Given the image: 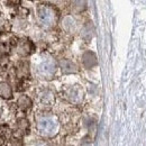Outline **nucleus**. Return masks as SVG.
I'll list each match as a JSON object with an SVG mask.
<instances>
[{
  "label": "nucleus",
  "instance_id": "1",
  "mask_svg": "<svg viewBox=\"0 0 146 146\" xmlns=\"http://www.w3.org/2000/svg\"><path fill=\"white\" fill-rule=\"evenodd\" d=\"M37 15L39 21L45 26H53L58 18V13L54 7L50 5H40L37 8Z\"/></svg>",
  "mask_w": 146,
  "mask_h": 146
},
{
  "label": "nucleus",
  "instance_id": "2",
  "mask_svg": "<svg viewBox=\"0 0 146 146\" xmlns=\"http://www.w3.org/2000/svg\"><path fill=\"white\" fill-rule=\"evenodd\" d=\"M17 53L20 56H27L32 54L34 51V44L31 40H23V42H17Z\"/></svg>",
  "mask_w": 146,
  "mask_h": 146
},
{
  "label": "nucleus",
  "instance_id": "3",
  "mask_svg": "<svg viewBox=\"0 0 146 146\" xmlns=\"http://www.w3.org/2000/svg\"><path fill=\"white\" fill-rule=\"evenodd\" d=\"M55 128V123L50 118H43L40 121H38V129L43 133H50L53 131Z\"/></svg>",
  "mask_w": 146,
  "mask_h": 146
},
{
  "label": "nucleus",
  "instance_id": "4",
  "mask_svg": "<svg viewBox=\"0 0 146 146\" xmlns=\"http://www.w3.org/2000/svg\"><path fill=\"white\" fill-rule=\"evenodd\" d=\"M29 130V123L26 118H19L17 120V129L16 131L19 133V137L21 138L24 135H26Z\"/></svg>",
  "mask_w": 146,
  "mask_h": 146
},
{
  "label": "nucleus",
  "instance_id": "5",
  "mask_svg": "<svg viewBox=\"0 0 146 146\" xmlns=\"http://www.w3.org/2000/svg\"><path fill=\"white\" fill-rule=\"evenodd\" d=\"M82 60H83L84 66L88 68V69H91L94 65H97V56H96L94 53H92V52H86L83 54Z\"/></svg>",
  "mask_w": 146,
  "mask_h": 146
},
{
  "label": "nucleus",
  "instance_id": "6",
  "mask_svg": "<svg viewBox=\"0 0 146 146\" xmlns=\"http://www.w3.org/2000/svg\"><path fill=\"white\" fill-rule=\"evenodd\" d=\"M32 105H33V102H32L31 98L27 96H20L17 100V106L21 111H27L28 109H31Z\"/></svg>",
  "mask_w": 146,
  "mask_h": 146
},
{
  "label": "nucleus",
  "instance_id": "7",
  "mask_svg": "<svg viewBox=\"0 0 146 146\" xmlns=\"http://www.w3.org/2000/svg\"><path fill=\"white\" fill-rule=\"evenodd\" d=\"M0 97L8 100L13 97V89L7 82H1L0 83Z\"/></svg>",
  "mask_w": 146,
  "mask_h": 146
},
{
  "label": "nucleus",
  "instance_id": "8",
  "mask_svg": "<svg viewBox=\"0 0 146 146\" xmlns=\"http://www.w3.org/2000/svg\"><path fill=\"white\" fill-rule=\"evenodd\" d=\"M16 72H17V76L19 79H25L29 75V70H28V64L25 63V62H20L16 69Z\"/></svg>",
  "mask_w": 146,
  "mask_h": 146
},
{
  "label": "nucleus",
  "instance_id": "9",
  "mask_svg": "<svg viewBox=\"0 0 146 146\" xmlns=\"http://www.w3.org/2000/svg\"><path fill=\"white\" fill-rule=\"evenodd\" d=\"M86 6H87V2L86 0H72V7L73 9L78 13H81L86 9Z\"/></svg>",
  "mask_w": 146,
  "mask_h": 146
},
{
  "label": "nucleus",
  "instance_id": "10",
  "mask_svg": "<svg viewBox=\"0 0 146 146\" xmlns=\"http://www.w3.org/2000/svg\"><path fill=\"white\" fill-rule=\"evenodd\" d=\"M6 51H7L6 44H3V43H1V42H0V54H3Z\"/></svg>",
  "mask_w": 146,
  "mask_h": 146
}]
</instances>
